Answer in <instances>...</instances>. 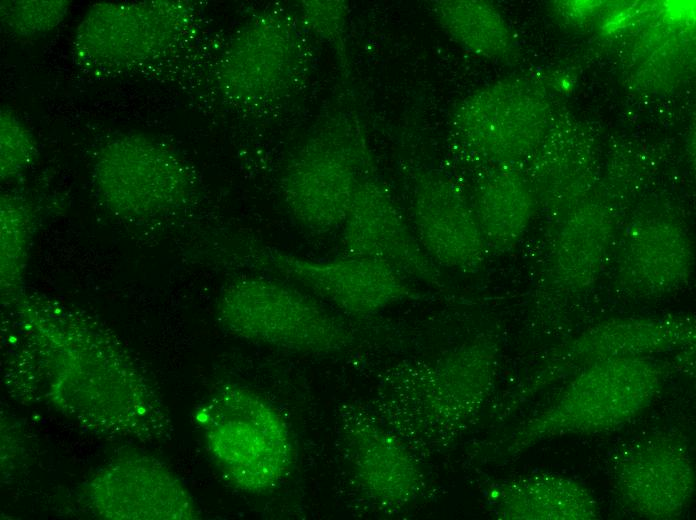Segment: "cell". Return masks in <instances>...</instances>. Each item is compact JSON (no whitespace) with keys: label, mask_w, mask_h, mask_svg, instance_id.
I'll return each instance as SVG.
<instances>
[{"label":"cell","mask_w":696,"mask_h":520,"mask_svg":"<svg viewBox=\"0 0 696 520\" xmlns=\"http://www.w3.org/2000/svg\"><path fill=\"white\" fill-rule=\"evenodd\" d=\"M613 226L601 207L576 211L561 228L552 250L553 276L567 289H583L600 275L611 249Z\"/></svg>","instance_id":"d6986e66"},{"label":"cell","mask_w":696,"mask_h":520,"mask_svg":"<svg viewBox=\"0 0 696 520\" xmlns=\"http://www.w3.org/2000/svg\"><path fill=\"white\" fill-rule=\"evenodd\" d=\"M429 8L442 29L464 49L488 58H504L513 51L510 28L490 3L435 0Z\"/></svg>","instance_id":"ffe728a7"},{"label":"cell","mask_w":696,"mask_h":520,"mask_svg":"<svg viewBox=\"0 0 696 520\" xmlns=\"http://www.w3.org/2000/svg\"><path fill=\"white\" fill-rule=\"evenodd\" d=\"M365 142L352 123L326 122L291 156L281 193L295 221L315 233L341 228L356 191L370 175Z\"/></svg>","instance_id":"5b68a950"},{"label":"cell","mask_w":696,"mask_h":520,"mask_svg":"<svg viewBox=\"0 0 696 520\" xmlns=\"http://www.w3.org/2000/svg\"><path fill=\"white\" fill-rule=\"evenodd\" d=\"M340 427L354 483L377 510L396 514L421 498L426 481L417 453L373 411L350 406Z\"/></svg>","instance_id":"9c48e42d"},{"label":"cell","mask_w":696,"mask_h":520,"mask_svg":"<svg viewBox=\"0 0 696 520\" xmlns=\"http://www.w3.org/2000/svg\"><path fill=\"white\" fill-rule=\"evenodd\" d=\"M217 318L237 338L296 353L335 354L356 343L349 325L317 297L268 274L230 281L218 299Z\"/></svg>","instance_id":"7a4b0ae2"},{"label":"cell","mask_w":696,"mask_h":520,"mask_svg":"<svg viewBox=\"0 0 696 520\" xmlns=\"http://www.w3.org/2000/svg\"><path fill=\"white\" fill-rule=\"evenodd\" d=\"M34 147L27 129L12 113H1V175L11 177L30 162Z\"/></svg>","instance_id":"cb8c5ba5"},{"label":"cell","mask_w":696,"mask_h":520,"mask_svg":"<svg viewBox=\"0 0 696 520\" xmlns=\"http://www.w3.org/2000/svg\"><path fill=\"white\" fill-rule=\"evenodd\" d=\"M660 375L656 365L640 356L590 363L554 403L500 442L501 454L514 456L555 436L613 429L650 405L660 387Z\"/></svg>","instance_id":"277c9868"},{"label":"cell","mask_w":696,"mask_h":520,"mask_svg":"<svg viewBox=\"0 0 696 520\" xmlns=\"http://www.w3.org/2000/svg\"><path fill=\"white\" fill-rule=\"evenodd\" d=\"M208 453L222 475L248 494L274 490L294 463L293 438L277 408L240 384L216 391L198 412Z\"/></svg>","instance_id":"3957f363"},{"label":"cell","mask_w":696,"mask_h":520,"mask_svg":"<svg viewBox=\"0 0 696 520\" xmlns=\"http://www.w3.org/2000/svg\"><path fill=\"white\" fill-rule=\"evenodd\" d=\"M471 205L488 249L503 253L523 237L535 200L527 179L512 165H500L481 180Z\"/></svg>","instance_id":"ac0fdd59"},{"label":"cell","mask_w":696,"mask_h":520,"mask_svg":"<svg viewBox=\"0 0 696 520\" xmlns=\"http://www.w3.org/2000/svg\"><path fill=\"white\" fill-rule=\"evenodd\" d=\"M499 346L470 340L428 360L400 362L381 385L375 415L417 453L454 443L494 388Z\"/></svg>","instance_id":"6da1fadb"},{"label":"cell","mask_w":696,"mask_h":520,"mask_svg":"<svg viewBox=\"0 0 696 520\" xmlns=\"http://www.w3.org/2000/svg\"><path fill=\"white\" fill-rule=\"evenodd\" d=\"M693 249L675 224L653 220L634 225L619 244L616 277L629 292L665 295L682 287L693 270Z\"/></svg>","instance_id":"5bb4252c"},{"label":"cell","mask_w":696,"mask_h":520,"mask_svg":"<svg viewBox=\"0 0 696 520\" xmlns=\"http://www.w3.org/2000/svg\"><path fill=\"white\" fill-rule=\"evenodd\" d=\"M2 2V21L14 32L33 34L46 31L61 21L67 4L62 1Z\"/></svg>","instance_id":"7402d4cb"},{"label":"cell","mask_w":696,"mask_h":520,"mask_svg":"<svg viewBox=\"0 0 696 520\" xmlns=\"http://www.w3.org/2000/svg\"><path fill=\"white\" fill-rule=\"evenodd\" d=\"M15 203L2 204L1 212V275L2 285L21 276L30 237L29 216Z\"/></svg>","instance_id":"44dd1931"},{"label":"cell","mask_w":696,"mask_h":520,"mask_svg":"<svg viewBox=\"0 0 696 520\" xmlns=\"http://www.w3.org/2000/svg\"><path fill=\"white\" fill-rule=\"evenodd\" d=\"M695 325L681 317L623 318L602 322L572 340L551 359L567 368L595 361L667 351L691 343Z\"/></svg>","instance_id":"2e32d148"},{"label":"cell","mask_w":696,"mask_h":520,"mask_svg":"<svg viewBox=\"0 0 696 520\" xmlns=\"http://www.w3.org/2000/svg\"><path fill=\"white\" fill-rule=\"evenodd\" d=\"M344 1H303L301 19L306 27L342 51L347 22Z\"/></svg>","instance_id":"603a6c76"},{"label":"cell","mask_w":696,"mask_h":520,"mask_svg":"<svg viewBox=\"0 0 696 520\" xmlns=\"http://www.w3.org/2000/svg\"><path fill=\"white\" fill-rule=\"evenodd\" d=\"M299 30L275 14L251 20L227 48L220 82L231 99L260 104L287 92L304 68Z\"/></svg>","instance_id":"8fae6325"},{"label":"cell","mask_w":696,"mask_h":520,"mask_svg":"<svg viewBox=\"0 0 696 520\" xmlns=\"http://www.w3.org/2000/svg\"><path fill=\"white\" fill-rule=\"evenodd\" d=\"M341 229L344 256L371 260L411 281L444 287L440 267L425 252L389 189L373 175L358 187Z\"/></svg>","instance_id":"30bf717a"},{"label":"cell","mask_w":696,"mask_h":520,"mask_svg":"<svg viewBox=\"0 0 696 520\" xmlns=\"http://www.w3.org/2000/svg\"><path fill=\"white\" fill-rule=\"evenodd\" d=\"M540 91L524 79L492 83L463 99L451 115L461 140L500 165H513L537 149L546 123Z\"/></svg>","instance_id":"ba28073f"},{"label":"cell","mask_w":696,"mask_h":520,"mask_svg":"<svg viewBox=\"0 0 696 520\" xmlns=\"http://www.w3.org/2000/svg\"><path fill=\"white\" fill-rule=\"evenodd\" d=\"M186 25L180 5H101L83 22L79 43L94 62H133L170 46Z\"/></svg>","instance_id":"4fadbf2b"},{"label":"cell","mask_w":696,"mask_h":520,"mask_svg":"<svg viewBox=\"0 0 696 520\" xmlns=\"http://www.w3.org/2000/svg\"><path fill=\"white\" fill-rule=\"evenodd\" d=\"M232 257L259 273L299 285L349 316L366 318L392 305L421 298L411 280L371 260L344 255L316 260L249 240L237 244Z\"/></svg>","instance_id":"8992f818"},{"label":"cell","mask_w":696,"mask_h":520,"mask_svg":"<svg viewBox=\"0 0 696 520\" xmlns=\"http://www.w3.org/2000/svg\"><path fill=\"white\" fill-rule=\"evenodd\" d=\"M97 187L105 202L126 216H153L184 204L193 179L173 150L147 138L112 139L95 162Z\"/></svg>","instance_id":"52a82bcc"},{"label":"cell","mask_w":696,"mask_h":520,"mask_svg":"<svg viewBox=\"0 0 696 520\" xmlns=\"http://www.w3.org/2000/svg\"><path fill=\"white\" fill-rule=\"evenodd\" d=\"M412 228L440 268L475 273L483 266L488 247L472 205L447 175L425 171L417 178Z\"/></svg>","instance_id":"7c38bea8"},{"label":"cell","mask_w":696,"mask_h":520,"mask_svg":"<svg viewBox=\"0 0 696 520\" xmlns=\"http://www.w3.org/2000/svg\"><path fill=\"white\" fill-rule=\"evenodd\" d=\"M498 519H590L596 504L578 483L550 474H531L498 483L488 492Z\"/></svg>","instance_id":"e0dca14e"},{"label":"cell","mask_w":696,"mask_h":520,"mask_svg":"<svg viewBox=\"0 0 696 520\" xmlns=\"http://www.w3.org/2000/svg\"><path fill=\"white\" fill-rule=\"evenodd\" d=\"M617 484L628 506L650 518L677 515L693 491L685 451L671 440H654L622 459Z\"/></svg>","instance_id":"9a60e30c"}]
</instances>
